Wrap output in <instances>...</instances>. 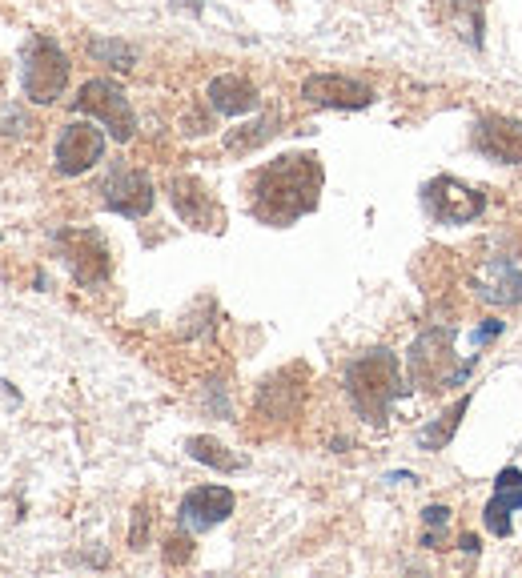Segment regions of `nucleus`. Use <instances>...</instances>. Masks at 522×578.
<instances>
[{
    "mask_svg": "<svg viewBox=\"0 0 522 578\" xmlns=\"http://www.w3.org/2000/svg\"><path fill=\"white\" fill-rule=\"evenodd\" d=\"M322 161L314 153H286L270 165H261L249 181V213L261 225L286 229L298 217L318 209L322 197Z\"/></svg>",
    "mask_w": 522,
    "mask_h": 578,
    "instance_id": "f257e3e1",
    "label": "nucleus"
},
{
    "mask_svg": "<svg viewBox=\"0 0 522 578\" xmlns=\"http://www.w3.org/2000/svg\"><path fill=\"white\" fill-rule=\"evenodd\" d=\"M342 386H346V398L350 406L358 410L362 422L370 426H386L390 410L406 398V374H402V362L394 350L378 346V350H366V354H354L342 370Z\"/></svg>",
    "mask_w": 522,
    "mask_h": 578,
    "instance_id": "f03ea898",
    "label": "nucleus"
},
{
    "mask_svg": "<svg viewBox=\"0 0 522 578\" xmlns=\"http://www.w3.org/2000/svg\"><path fill=\"white\" fill-rule=\"evenodd\" d=\"M454 342H458L454 326H430V330H422L414 338V346L406 350V374H410V382L422 386V390H434V394L470 382V374L478 366V354L458 358Z\"/></svg>",
    "mask_w": 522,
    "mask_h": 578,
    "instance_id": "7ed1b4c3",
    "label": "nucleus"
},
{
    "mask_svg": "<svg viewBox=\"0 0 522 578\" xmlns=\"http://www.w3.org/2000/svg\"><path fill=\"white\" fill-rule=\"evenodd\" d=\"M69 57L61 53L57 41L33 37L21 53V89L33 105H57L69 89Z\"/></svg>",
    "mask_w": 522,
    "mask_h": 578,
    "instance_id": "20e7f679",
    "label": "nucleus"
},
{
    "mask_svg": "<svg viewBox=\"0 0 522 578\" xmlns=\"http://www.w3.org/2000/svg\"><path fill=\"white\" fill-rule=\"evenodd\" d=\"M73 105H77V113L97 117V121L105 125V133H109L117 145H129V141L137 137V113H133V101H129V93H125L117 81H109V77H93V81H85Z\"/></svg>",
    "mask_w": 522,
    "mask_h": 578,
    "instance_id": "39448f33",
    "label": "nucleus"
},
{
    "mask_svg": "<svg viewBox=\"0 0 522 578\" xmlns=\"http://www.w3.org/2000/svg\"><path fill=\"white\" fill-rule=\"evenodd\" d=\"M422 209L438 225H470V221L482 217L486 193L478 185H466V181L442 173V177H434V181L422 185Z\"/></svg>",
    "mask_w": 522,
    "mask_h": 578,
    "instance_id": "423d86ee",
    "label": "nucleus"
},
{
    "mask_svg": "<svg viewBox=\"0 0 522 578\" xmlns=\"http://www.w3.org/2000/svg\"><path fill=\"white\" fill-rule=\"evenodd\" d=\"M101 201H105L109 213H121V217H129V221H141V217L153 213L157 193H153V181H149L145 169L117 161V165L109 169V177L101 181Z\"/></svg>",
    "mask_w": 522,
    "mask_h": 578,
    "instance_id": "0eeeda50",
    "label": "nucleus"
},
{
    "mask_svg": "<svg viewBox=\"0 0 522 578\" xmlns=\"http://www.w3.org/2000/svg\"><path fill=\"white\" fill-rule=\"evenodd\" d=\"M105 129H97L89 117L85 121H69L61 133H57V145H53V161H57V173L65 177H81L89 173L101 157H105Z\"/></svg>",
    "mask_w": 522,
    "mask_h": 578,
    "instance_id": "6e6552de",
    "label": "nucleus"
},
{
    "mask_svg": "<svg viewBox=\"0 0 522 578\" xmlns=\"http://www.w3.org/2000/svg\"><path fill=\"white\" fill-rule=\"evenodd\" d=\"M470 149L498 165H522V121L506 113H482L470 129Z\"/></svg>",
    "mask_w": 522,
    "mask_h": 578,
    "instance_id": "1a4fd4ad",
    "label": "nucleus"
},
{
    "mask_svg": "<svg viewBox=\"0 0 522 578\" xmlns=\"http://www.w3.org/2000/svg\"><path fill=\"white\" fill-rule=\"evenodd\" d=\"M302 101L314 105V109H342V113H354V109H366L374 105V89L358 77H342V73H314L302 81Z\"/></svg>",
    "mask_w": 522,
    "mask_h": 578,
    "instance_id": "9d476101",
    "label": "nucleus"
},
{
    "mask_svg": "<svg viewBox=\"0 0 522 578\" xmlns=\"http://www.w3.org/2000/svg\"><path fill=\"white\" fill-rule=\"evenodd\" d=\"M237 506V494L229 486H193L181 506H177V526L189 534H205L213 526H221Z\"/></svg>",
    "mask_w": 522,
    "mask_h": 578,
    "instance_id": "9b49d317",
    "label": "nucleus"
},
{
    "mask_svg": "<svg viewBox=\"0 0 522 578\" xmlns=\"http://www.w3.org/2000/svg\"><path fill=\"white\" fill-rule=\"evenodd\" d=\"M169 201H173V213H177L189 229L221 233L225 213H221V205L213 201V193H209L197 177H173V181H169Z\"/></svg>",
    "mask_w": 522,
    "mask_h": 578,
    "instance_id": "f8f14e48",
    "label": "nucleus"
},
{
    "mask_svg": "<svg viewBox=\"0 0 522 578\" xmlns=\"http://www.w3.org/2000/svg\"><path fill=\"white\" fill-rule=\"evenodd\" d=\"M470 289H474L478 302L510 310L522 302V269L510 257H486L482 269L470 277Z\"/></svg>",
    "mask_w": 522,
    "mask_h": 578,
    "instance_id": "ddd939ff",
    "label": "nucleus"
},
{
    "mask_svg": "<svg viewBox=\"0 0 522 578\" xmlns=\"http://www.w3.org/2000/svg\"><path fill=\"white\" fill-rule=\"evenodd\" d=\"M514 510H522V466H502L494 478V494L482 510V526L494 538H510L514 534V522H510Z\"/></svg>",
    "mask_w": 522,
    "mask_h": 578,
    "instance_id": "4468645a",
    "label": "nucleus"
},
{
    "mask_svg": "<svg viewBox=\"0 0 522 578\" xmlns=\"http://www.w3.org/2000/svg\"><path fill=\"white\" fill-rule=\"evenodd\" d=\"M57 245H61L65 261L73 265L77 281H85V285L101 281L97 265H105V269H109V249H105V241H101L97 233H89V229H77V233H61V237H57Z\"/></svg>",
    "mask_w": 522,
    "mask_h": 578,
    "instance_id": "2eb2a0df",
    "label": "nucleus"
},
{
    "mask_svg": "<svg viewBox=\"0 0 522 578\" xmlns=\"http://www.w3.org/2000/svg\"><path fill=\"white\" fill-rule=\"evenodd\" d=\"M205 97H209L213 113H221V117H245V113H253V109L261 105L253 81H245V77H237V73L213 77L209 89H205Z\"/></svg>",
    "mask_w": 522,
    "mask_h": 578,
    "instance_id": "dca6fc26",
    "label": "nucleus"
},
{
    "mask_svg": "<svg viewBox=\"0 0 522 578\" xmlns=\"http://www.w3.org/2000/svg\"><path fill=\"white\" fill-rule=\"evenodd\" d=\"M466 410H470V394H462V398H458L442 418H434L430 426L418 430V450H430V454H434V450H446V446L454 442V434H458Z\"/></svg>",
    "mask_w": 522,
    "mask_h": 578,
    "instance_id": "f3484780",
    "label": "nucleus"
},
{
    "mask_svg": "<svg viewBox=\"0 0 522 578\" xmlns=\"http://www.w3.org/2000/svg\"><path fill=\"white\" fill-rule=\"evenodd\" d=\"M185 450H189L193 462H205V466H213V470H221V474H233V470L245 466L237 454H229V450H225L217 438H209V434H193V438L185 442Z\"/></svg>",
    "mask_w": 522,
    "mask_h": 578,
    "instance_id": "a211bd4d",
    "label": "nucleus"
},
{
    "mask_svg": "<svg viewBox=\"0 0 522 578\" xmlns=\"http://www.w3.org/2000/svg\"><path fill=\"white\" fill-rule=\"evenodd\" d=\"M89 53H93V61H105V65H113V69H121V73H129V69L137 65V49L125 45V41H105V37H97V41H89Z\"/></svg>",
    "mask_w": 522,
    "mask_h": 578,
    "instance_id": "6ab92c4d",
    "label": "nucleus"
},
{
    "mask_svg": "<svg viewBox=\"0 0 522 578\" xmlns=\"http://www.w3.org/2000/svg\"><path fill=\"white\" fill-rule=\"evenodd\" d=\"M422 538H418V546H426V550H438V542H442V530L450 526V506H442V502H430L426 510H422Z\"/></svg>",
    "mask_w": 522,
    "mask_h": 578,
    "instance_id": "aec40b11",
    "label": "nucleus"
},
{
    "mask_svg": "<svg viewBox=\"0 0 522 578\" xmlns=\"http://www.w3.org/2000/svg\"><path fill=\"white\" fill-rule=\"evenodd\" d=\"M274 125H278V113H266L257 125H249L253 133H229V149H237V153H245V149H253V145H261L266 137H274Z\"/></svg>",
    "mask_w": 522,
    "mask_h": 578,
    "instance_id": "412c9836",
    "label": "nucleus"
},
{
    "mask_svg": "<svg viewBox=\"0 0 522 578\" xmlns=\"http://www.w3.org/2000/svg\"><path fill=\"white\" fill-rule=\"evenodd\" d=\"M165 546H169V550H165V562H169V566H185V562L193 558V538H189V530H185V534H173Z\"/></svg>",
    "mask_w": 522,
    "mask_h": 578,
    "instance_id": "4be33fe9",
    "label": "nucleus"
},
{
    "mask_svg": "<svg viewBox=\"0 0 522 578\" xmlns=\"http://www.w3.org/2000/svg\"><path fill=\"white\" fill-rule=\"evenodd\" d=\"M502 330H506V322H498V318H486V322L474 330V338H470V342H474V346H486V342H494Z\"/></svg>",
    "mask_w": 522,
    "mask_h": 578,
    "instance_id": "5701e85b",
    "label": "nucleus"
},
{
    "mask_svg": "<svg viewBox=\"0 0 522 578\" xmlns=\"http://www.w3.org/2000/svg\"><path fill=\"white\" fill-rule=\"evenodd\" d=\"M145 522H149V518H145V506H141L137 518H133V534H129V546H133V550H141V542H145Z\"/></svg>",
    "mask_w": 522,
    "mask_h": 578,
    "instance_id": "b1692460",
    "label": "nucleus"
},
{
    "mask_svg": "<svg viewBox=\"0 0 522 578\" xmlns=\"http://www.w3.org/2000/svg\"><path fill=\"white\" fill-rule=\"evenodd\" d=\"M458 546H462V550H466L470 558H474V554L482 550V542H478V534H462V538H458Z\"/></svg>",
    "mask_w": 522,
    "mask_h": 578,
    "instance_id": "393cba45",
    "label": "nucleus"
},
{
    "mask_svg": "<svg viewBox=\"0 0 522 578\" xmlns=\"http://www.w3.org/2000/svg\"><path fill=\"white\" fill-rule=\"evenodd\" d=\"M173 5H177V9H181V5H185V9H189V13H201V5H197V0H173Z\"/></svg>",
    "mask_w": 522,
    "mask_h": 578,
    "instance_id": "a878e982",
    "label": "nucleus"
}]
</instances>
